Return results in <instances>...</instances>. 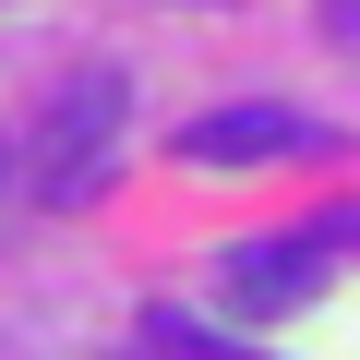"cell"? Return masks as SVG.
Returning a JSON list of instances; mask_svg holds the SVG:
<instances>
[{
    "mask_svg": "<svg viewBox=\"0 0 360 360\" xmlns=\"http://www.w3.org/2000/svg\"><path fill=\"white\" fill-rule=\"evenodd\" d=\"M120 108H132V72H120V60H84V72L49 96V120H37V144H25V193H37V205H96V193H108Z\"/></svg>",
    "mask_w": 360,
    "mask_h": 360,
    "instance_id": "6da1fadb",
    "label": "cell"
},
{
    "mask_svg": "<svg viewBox=\"0 0 360 360\" xmlns=\"http://www.w3.org/2000/svg\"><path fill=\"white\" fill-rule=\"evenodd\" d=\"M180 156L193 168H276V156H324V120H300L276 96H240V108H205L180 132Z\"/></svg>",
    "mask_w": 360,
    "mask_h": 360,
    "instance_id": "7a4b0ae2",
    "label": "cell"
},
{
    "mask_svg": "<svg viewBox=\"0 0 360 360\" xmlns=\"http://www.w3.org/2000/svg\"><path fill=\"white\" fill-rule=\"evenodd\" d=\"M324 276H336V252H324L312 229H300V240H240V252H229V300H240V312H300Z\"/></svg>",
    "mask_w": 360,
    "mask_h": 360,
    "instance_id": "3957f363",
    "label": "cell"
},
{
    "mask_svg": "<svg viewBox=\"0 0 360 360\" xmlns=\"http://www.w3.org/2000/svg\"><path fill=\"white\" fill-rule=\"evenodd\" d=\"M144 348L156 360H276V348H240L229 324H193V312H144Z\"/></svg>",
    "mask_w": 360,
    "mask_h": 360,
    "instance_id": "277c9868",
    "label": "cell"
},
{
    "mask_svg": "<svg viewBox=\"0 0 360 360\" xmlns=\"http://www.w3.org/2000/svg\"><path fill=\"white\" fill-rule=\"evenodd\" d=\"M312 240H324V252H360V205H324V217H312Z\"/></svg>",
    "mask_w": 360,
    "mask_h": 360,
    "instance_id": "5b68a950",
    "label": "cell"
},
{
    "mask_svg": "<svg viewBox=\"0 0 360 360\" xmlns=\"http://www.w3.org/2000/svg\"><path fill=\"white\" fill-rule=\"evenodd\" d=\"M324 13H336V49H360V0H324Z\"/></svg>",
    "mask_w": 360,
    "mask_h": 360,
    "instance_id": "8992f818",
    "label": "cell"
},
{
    "mask_svg": "<svg viewBox=\"0 0 360 360\" xmlns=\"http://www.w3.org/2000/svg\"><path fill=\"white\" fill-rule=\"evenodd\" d=\"M0 193H13V156H0Z\"/></svg>",
    "mask_w": 360,
    "mask_h": 360,
    "instance_id": "52a82bcc",
    "label": "cell"
}]
</instances>
